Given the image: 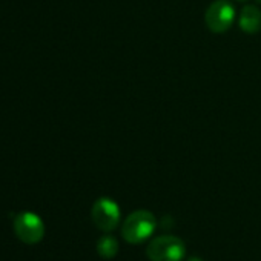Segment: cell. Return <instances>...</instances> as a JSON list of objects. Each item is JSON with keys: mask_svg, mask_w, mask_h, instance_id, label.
I'll return each instance as SVG.
<instances>
[{"mask_svg": "<svg viewBox=\"0 0 261 261\" xmlns=\"http://www.w3.org/2000/svg\"><path fill=\"white\" fill-rule=\"evenodd\" d=\"M155 226H157V220L154 214L140 209L127 215L121 227V237L130 244H137L149 238L154 233Z\"/></svg>", "mask_w": 261, "mask_h": 261, "instance_id": "obj_1", "label": "cell"}, {"mask_svg": "<svg viewBox=\"0 0 261 261\" xmlns=\"http://www.w3.org/2000/svg\"><path fill=\"white\" fill-rule=\"evenodd\" d=\"M186 247L178 237L163 235L152 240L146 249L148 258L151 261H181Z\"/></svg>", "mask_w": 261, "mask_h": 261, "instance_id": "obj_2", "label": "cell"}, {"mask_svg": "<svg viewBox=\"0 0 261 261\" xmlns=\"http://www.w3.org/2000/svg\"><path fill=\"white\" fill-rule=\"evenodd\" d=\"M206 25L212 33H226L235 20V8L229 0H215L206 10Z\"/></svg>", "mask_w": 261, "mask_h": 261, "instance_id": "obj_3", "label": "cell"}, {"mask_svg": "<svg viewBox=\"0 0 261 261\" xmlns=\"http://www.w3.org/2000/svg\"><path fill=\"white\" fill-rule=\"evenodd\" d=\"M16 235L27 244H37L45 235V224L39 215L33 212L19 214L14 220Z\"/></svg>", "mask_w": 261, "mask_h": 261, "instance_id": "obj_4", "label": "cell"}, {"mask_svg": "<svg viewBox=\"0 0 261 261\" xmlns=\"http://www.w3.org/2000/svg\"><path fill=\"white\" fill-rule=\"evenodd\" d=\"M91 215L94 224L103 232L114 230L120 221V209L117 203L108 197H101L94 203Z\"/></svg>", "mask_w": 261, "mask_h": 261, "instance_id": "obj_5", "label": "cell"}, {"mask_svg": "<svg viewBox=\"0 0 261 261\" xmlns=\"http://www.w3.org/2000/svg\"><path fill=\"white\" fill-rule=\"evenodd\" d=\"M238 25L247 34L258 33L261 30V11L256 7H253V5L244 7L241 14H240Z\"/></svg>", "mask_w": 261, "mask_h": 261, "instance_id": "obj_6", "label": "cell"}, {"mask_svg": "<svg viewBox=\"0 0 261 261\" xmlns=\"http://www.w3.org/2000/svg\"><path fill=\"white\" fill-rule=\"evenodd\" d=\"M97 252H98V255L101 258H106V259L114 258L117 255V252H118V243H117V240L114 237H109V235L101 237L98 240V243H97Z\"/></svg>", "mask_w": 261, "mask_h": 261, "instance_id": "obj_7", "label": "cell"}, {"mask_svg": "<svg viewBox=\"0 0 261 261\" xmlns=\"http://www.w3.org/2000/svg\"><path fill=\"white\" fill-rule=\"evenodd\" d=\"M188 261H203L201 258H198V256H192V258H189Z\"/></svg>", "mask_w": 261, "mask_h": 261, "instance_id": "obj_8", "label": "cell"}, {"mask_svg": "<svg viewBox=\"0 0 261 261\" xmlns=\"http://www.w3.org/2000/svg\"><path fill=\"white\" fill-rule=\"evenodd\" d=\"M238 2H243V0H238Z\"/></svg>", "mask_w": 261, "mask_h": 261, "instance_id": "obj_9", "label": "cell"}]
</instances>
